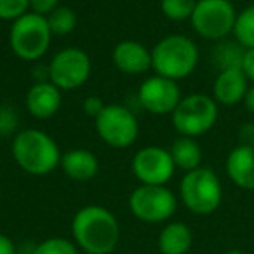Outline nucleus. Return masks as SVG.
I'll list each match as a JSON object with an SVG mask.
<instances>
[{
    "label": "nucleus",
    "mask_w": 254,
    "mask_h": 254,
    "mask_svg": "<svg viewBox=\"0 0 254 254\" xmlns=\"http://www.w3.org/2000/svg\"><path fill=\"white\" fill-rule=\"evenodd\" d=\"M75 244L87 254H110L120 239V226L113 212L103 205L78 209L71 221Z\"/></svg>",
    "instance_id": "obj_1"
},
{
    "label": "nucleus",
    "mask_w": 254,
    "mask_h": 254,
    "mask_svg": "<svg viewBox=\"0 0 254 254\" xmlns=\"http://www.w3.org/2000/svg\"><path fill=\"white\" fill-rule=\"evenodd\" d=\"M12 157L25 173L46 176L61 164V152L53 138L40 129H25L12 139Z\"/></svg>",
    "instance_id": "obj_2"
},
{
    "label": "nucleus",
    "mask_w": 254,
    "mask_h": 254,
    "mask_svg": "<svg viewBox=\"0 0 254 254\" xmlns=\"http://www.w3.org/2000/svg\"><path fill=\"white\" fill-rule=\"evenodd\" d=\"M198 47L187 35H167L152 51V68L160 77L181 80L190 77L198 64Z\"/></svg>",
    "instance_id": "obj_3"
},
{
    "label": "nucleus",
    "mask_w": 254,
    "mask_h": 254,
    "mask_svg": "<svg viewBox=\"0 0 254 254\" xmlns=\"http://www.w3.org/2000/svg\"><path fill=\"white\" fill-rule=\"evenodd\" d=\"M180 197L185 207L193 214H212L223 200L221 181L212 169L198 167L183 176L180 185Z\"/></svg>",
    "instance_id": "obj_4"
},
{
    "label": "nucleus",
    "mask_w": 254,
    "mask_h": 254,
    "mask_svg": "<svg viewBox=\"0 0 254 254\" xmlns=\"http://www.w3.org/2000/svg\"><path fill=\"white\" fill-rule=\"evenodd\" d=\"M53 33L46 16L26 12L12 21L9 32V46L16 58L23 61H37L49 51Z\"/></svg>",
    "instance_id": "obj_5"
},
{
    "label": "nucleus",
    "mask_w": 254,
    "mask_h": 254,
    "mask_svg": "<svg viewBox=\"0 0 254 254\" xmlns=\"http://www.w3.org/2000/svg\"><path fill=\"white\" fill-rule=\"evenodd\" d=\"M218 103L202 92L185 96L173 112V126L181 136L197 138L214 127L218 120Z\"/></svg>",
    "instance_id": "obj_6"
},
{
    "label": "nucleus",
    "mask_w": 254,
    "mask_h": 254,
    "mask_svg": "<svg viewBox=\"0 0 254 254\" xmlns=\"http://www.w3.org/2000/svg\"><path fill=\"white\" fill-rule=\"evenodd\" d=\"M239 12L230 0H197L190 21L197 35L205 40H225L233 33Z\"/></svg>",
    "instance_id": "obj_7"
},
{
    "label": "nucleus",
    "mask_w": 254,
    "mask_h": 254,
    "mask_svg": "<svg viewBox=\"0 0 254 254\" xmlns=\"http://www.w3.org/2000/svg\"><path fill=\"white\" fill-rule=\"evenodd\" d=\"M178 198L167 187L139 185L129 195V209L132 216L143 223H164L173 218Z\"/></svg>",
    "instance_id": "obj_8"
},
{
    "label": "nucleus",
    "mask_w": 254,
    "mask_h": 254,
    "mask_svg": "<svg viewBox=\"0 0 254 254\" xmlns=\"http://www.w3.org/2000/svg\"><path fill=\"white\" fill-rule=\"evenodd\" d=\"M96 131L101 141L112 148H127L138 138L139 124L124 105H106L96 119Z\"/></svg>",
    "instance_id": "obj_9"
},
{
    "label": "nucleus",
    "mask_w": 254,
    "mask_h": 254,
    "mask_svg": "<svg viewBox=\"0 0 254 254\" xmlns=\"http://www.w3.org/2000/svg\"><path fill=\"white\" fill-rule=\"evenodd\" d=\"M49 80L61 91L78 89L91 77V58L78 47H66L54 54L49 63Z\"/></svg>",
    "instance_id": "obj_10"
},
{
    "label": "nucleus",
    "mask_w": 254,
    "mask_h": 254,
    "mask_svg": "<svg viewBox=\"0 0 254 254\" xmlns=\"http://www.w3.org/2000/svg\"><path fill=\"white\" fill-rule=\"evenodd\" d=\"M131 169L141 185L166 187L167 181L174 176L176 166L169 150L162 146H145L132 157Z\"/></svg>",
    "instance_id": "obj_11"
},
{
    "label": "nucleus",
    "mask_w": 254,
    "mask_h": 254,
    "mask_svg": "<svg viewBox=\"0 0 254 254\" xmlns=\"http://www.w3.org/2000/svg\"><path fill=\"white\" fill-rule=\"evenodd\" d=\"M181 89L176 80L153 75L146 78L138 91V101L152 115H173L181 101Z\"/></svg>",
    "instance_id": "obj_12"
},
{
    "label": "nucleus",
    "mask_w": 254,
    "mask_h": 254,
    "mask_svg": "<svg viewBox=\"0 0 254 254\" xmlns=\"http://www.w3.org/2000/svg\"><path fill=\"white\" fill-rule=\"evenodd\" d=\"M25 103L30 115L39 120H47L60 112L61 89H58L51 80L35 82L26 92Z\"/></svg>",
    "instance_id": "obj_13"
},
{
    "label": "nucleus",
    "mask_w": 254,
    "mask_h": 254,
    "mask_svg": "<svg viewBox=\"0 0 254 254\" xmlns=\"http://www.w3.org/2000/svg\"><path fill=\"white\" fill-rule=\"evenodd\" d=\"M112 60L113 64L127 75H141L152 68V53L136 40H122L117 44Z\"/></svg>",
    "instance_id": "obj_14"
},
{
    "label": "nucleus",
    "mask_w": 254,
    "mask_h": 254,
    "mask_svg": "<svg viewBox=\"0 0 254 254\" xmlns=\"http://www.w3.org/2000/svg\"><path fill=\"white\" fill-rule=\"evenodd\" d=\"M247 91H249V80L242 68L223 70L218 73L214 85H212V98L219 105L233 106L244 101Z\"/></svg>",
    "instance_id": "obj_15"
},
{
    "label": "nucleus",
    "mask_w": 254,
    "mask_h": 254,
    "mask_svg": "<svg viewBox=\"0 0 254 254\" xmlns=\"http://www.w3.org/2000/svg\"><path fill=\"white\" fill-rule=\"evenodd\" d=\"M226 174L242 190H254V145H239L226 157Z\"/></svg>",
    "instance_id": "obj_16"
},
{
    "label": "nucleus",
    "mask_w": 254,
    "mask_h": 254,
    "mask_svg": "<svg viewBox=\"0 0 254 254\" xmlns=\"http://www.w3.org/2000/svg\"><path fill=\"white\" fill-rule=\"evenodd\" d=\"M61 169L73 181H91L99 171V160L85 148H75L61 155Z\"/></svg>",
    "instance_id": "obj_17"
},
{
    "label": "nucleus",
    "mask_w": 254,
    "mask_h": 254,
    "mask_svg": "<svg viewBox=\"0 0 254 254\" xmlns=\"http://www.w3.org/2000/svg\"><path fill=\"white\" fill-rule=\"evenodd\" d=\"M157 244L160 254H187L193 244V233L187 223L173 221L160 230Z\"/></svg>",
    "instance_id": "obj_18"
},
{
    "label": "nucleus",
    "mask_w": 254,
    "mask_h": 254,
    "mask_svg": "<svg viewBox=\"0 0 254 254\" xmlns=\"http://www.w3.org/2000/svg\"><path fill=\"white\" fill-rule=\"evenodd\" d=\"M171 157L174 160V166L180 167L185 173H190L193 169L202 167V148L195 138H187L181 136L171 146Z\"/></svg>",
    "instance_id": "obj_19"
},
{
    "label": "nucleus",
    "mask_w": 254,
    "mask_h": 254,
    "mask_svg": "<svg viewBox=\"0 0 254 254\" xmlns=\"http://www.w3.org/2000/svg\"><path fill=\"white\" fill-rule=\"evenodd\" d=\"M244 54H246V49L237 40L233 42L232 40H219V44L212 51V61L219 71L233 70V68H242Z\"/></svg>",
    "instance_id": "obj_20"
},
{
    "label": "nucleus",
    "mask_w": 254,
    "mask_h": 254,
    "mask_svg": "<svg viewBox=\"0 0 254 254\" xmlns=\"http://www.w3.org/2000/svg\"><path fill=\"white\" fill-rule=\"evenodd\" d=\"M233 37L244 49H254V4L237 14Z\"/></svg>",
    "instance_id": "obj_21"
},
{
    "label": "nucleus",
    "mask_w": 254,
    "mask_h": 254,
    "mask_svg": "<svg viewBox=\"0 0 254 254\" xmlns=\"http://www.w3.org/2000/svg\"><path fill=\"white\" fill-rule=\"evenodd\" d=\"M51 33L58 37H64L77 28V14L70 7H56L49 16H46Z\"/></svg>",
    "instance_id": "obj_22"
},
{
    "label": "nucleus",
    "mask_w": 254,
    "mask_h": 254,
    "mask_svg": "<svg viewBox=\"0 0 254 254\" xmlns=\"http://www.w3.org/2000/svg\"><path fill=\"white\" fill-rule=\"evenodd\" d=\"M195 5H197V0H160V11L171 21L190 19Z\"/></svg>",
    "instance_id": "obj_23"
},
{
    "label": "nucleus",
    "mask_w": 254,
    "mask_h": 254,
    "mask_svg": "<svg viewBox=\"0 0 254 254\" xmlns=\"http://www.w3.org/2000/svg\"><path fill=\"white\" fill-rule=\"evenodd\" d=\"M32 254H78V249L73 242L63 237H51L35 246Z\"/></svg>",
    "instance_id": "obj_24"
},
{
    "label": "nucleus",
    "mask_w": 254,
    "mask_h": 254,
    "mask_svg": "<svg viewBox=\"0 0 254 254\" xmlns=\"http://www.w3.org/2000/svg\"><path fill=\"white\" fill-rule=\"evenodd\" d=\"M30 9V0H0V19L16 21Z\"/></svg>",
    "instance_id": "obj_25"
},
{
    "label": "nucleus",
    "mask_w": 254,
    "mask_h": 254,
    "mask_svg": "<svg viewBox=\"0 0 254 254\" xmlns=\"http://www.w3.org/2000/svg\"><path fill=\"white\" fill-rule=\"evenodd\" d=\"M16 126H18V115L12 112V108L0 106V132L9 134L11 131H14Z\"/></svg>",
    "instance_id": "obj_26"
},
{
    "label": "nucleus",
    "mask_w": 254,
    "mask_h": 254,
    "mask_svg": "<svg viewBox=\"0 0 254 254\" xmlns=\"http://www.w3.org/2000/svg\"><path fill=\"white\" fill-rule=\"evenodd\" d=\"M105 101H103L99 96H87V98L84 99V103H82V108H84V112L87 113L89 117H92V119H98L99 113L105 110Z\"/></svg>",
    "instance_id": "obj_27"
},
{
    "label": "nucleus",
    "mask_w": 254,
    "mask_h": 254,
    "mask_svg": "<svg viewBox=\"0 0 254 254\" xmlns=\"http://www.w3.org/2000/svg\"><path fill=\"white\" fill-rule=\"evenodd\" d=\"M56 7H60V0H30L32 12L40 16H49Z\"/></svg>",
    "instance_id": "obj_28"
},
{
    "label": "nucleus",
    "mask_w": 254,
    "mask_h": 254,
    "mask_svg": "<svg viewBox=\"0 0 254 254\" xmlns=\"http://www.w3.org/2000/svg\"><path fill=\"white\" fill-rule=\"evenodd\" d=\"M242 71L246 73L247 80L254 84V49H246V54H244V63H242Z\"/></svg>",
    "instance_id": "obj_29"
},
{
    "label": "nucleus",
    "mask_w": 254,
    "mask_h": 254,
    "mask_svg": "<svg viewBox=\"0 0 254 254\" xmlns=\"http://www.w3.org/2000/svg\"><path fill=\"white\" fill-rule=\"evenodd\" d=\"M240 145H254V124H246L240 129Z\"/></svg>",
    "instance_id": "obj_30"
},
{
    "label": "nucleus",
    "mask_w": 254,
    "mask_h": 254,
    "mask_svg": "<svg viewBox=\"0 0 254 254\" xmlns=\"http://www.w3.org/2000/svg\"><path fill=\"white\" fill-rule=\"evenodd\" d=\"M0 254H16L14 242L4 233H0Z\"/></svg>",
    "instance_id": "obj_31"
},
{
    "label": "nucleus",
    "mask_w": 254,
    "mask_h": 254,
    "mask_svg": "<svg viewBox=\"0 0 254 254\" xmlns=\"http://www.w3.org/2000/svg\"><path fill=\"white\" fill-rule=\"evenodd\" d=\"M244 105H246V108L249 110L251 113H254V85L249 87V91H247L246 98H244Z\"/></svg>",
    "instance_id": "obj_32"
},
{
    "label": "nucleus",
    "mask_w": 254,
    "mask_h": 254,
    "mask_svg": "<svg viewBox=\"0 0 254 254\" xmlns=\"http://www.w3.org/2000/svg\"><path fill=\"white\" fill-rule=\"evenodd\" d=\"M225 254H246V253H242V251H239V249H232V251H226Z\"/></svg>",
    "instance_id": "obj_33"
},
{
    "label": "nucleus",
    "mask_w": 254,
    "mask_h": 254,
    "mask_svg": "<svg viewBox=\"0 0 254 254\" xmlns=\"http://www.w3.org/2000/svg\"><path fill=\"white\" fill-rule=\"evenodd\" d=\"M126 254H131V253H126Z\"/></svg>",
    "instance_id": "obj_34"
},
{
    "label": "nucleus",
    "mask_w": 254,
    "mask_h": 254,
    "mask_svg": "<svg viewBox=\"0 0 254 254\" xmlns=\"http://www.w3.org/2000/svg\"><path fill=\"white\" fill-rule=\"evenodd\" d=\"M0 136H2V132H0Z\"/></svg>",
    "instance_id": "obj_35"
}]
</instances>
